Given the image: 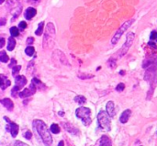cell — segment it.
<instances>
[{
    "label": "cell",
    "instance_id": "1",
    "mask_svg": "<svg viewBox=\"0 0 157 146\" xmlns=\"http://www.w3.org/2000/svg\"><path fill=\"white\" fill-rule=\"evenodd\" d=\"M33 128L37 131L38 134L40 136L42 142L46 146H52V134L49 132L46 124L41 120H34L33 121Z\"/></svg>",
    "mask_w": 157,
    "mask_h": 146
},
{
    "label": "cell",
    "instance_id": "2",
    "mask_svg": "<svg viewBox=\"0 0 157 146\" xmlns=\"http://www.w3.org/2000/svg\"><path fill=\"white\" fill-rule=\"evenodd\" d=\"M110 116L108 114L107 112L100 111L98 114V122L101 129L105 130L106 132H110L111 130V121Z\"/></svg>",
    "mask_w": 157,
    "mask_h": 146
},
{
    "label": "cell",
    "instance_id": "3",
    "mask_svg": "<svg viewBox=\"0 0 157 146\" xmlns=\"http://www.w3.org/2000/svg\"><path fill=\"white\" fill-rule=\"evenodd\" d=\"M75 114H76L77 118L81 119V121L83 122V123L86 126H88V125L91 124L92 119H91V111H90L89 108L79 107V108L76 109Z\"/></svg>",
    "mask_w": 157,
    "mask_h": 146
},
{
    "label": "cell",
    "instance_id": "4",
    "mask_svg": "<svg viewBox=\"0 0 157 146\" xmlns=\"http://www.w3.org/2000/svg\"><path fill=\"white\" fill-rule=\"evenodd\" d=\"M55 36V29H54V25L52 23H49L46 27L45 29V34H44V38H43V48H47V45H52L53 44V39Z\"/></svg>",
    "mask_w": 157,
    "mask_h": 146
},
{
    "label": "cell",
    "instance_id": "5",
    "mask_svg": "<svg viewBox=\"0 0 157 146\" xmlns=\"http://www.w3.org/2000/svg\"><path fill=\"white\" fill-rule=\"evenodd\" d=\"M134 37H135V34H134L133 32H130V33L127 34L126 42L124 43V45L122 46V48L120 49V51L116 54L118 59H121V58H122V57L127 53L128 49L131 48V46H132V42H133V40H134Z\"/></svg>",
    "mask_w": 157,
    "mask_h": 146
},
{
    "label": "cell",
    "instance_id": "6",
    "mask_svg": "<svg viewBox=\"0 0 157 146\" xmlns=\"http://www.w3.org/2000/svg\"><path fill=\"white\" fill-rule=\"evenodd\" d=\"M133 22H134L133 19H130V20H128L127 22H125V23L120 27V29H118V31L116 32V34L114 35V37H113L112 39H111L112 45H115V44L118 43V41L120 40L121 37V36L123 35V33L127 30V28H129V27L132 26V24Z\"/></svg>",
    "mask_w": 157,
    "mask_h": 146
},
{
    "label": "cell",
    "instance_id": "7",
    "mask_svg": "<svg viewBox=\"0 0 157 146\" xmlns=\"http://www.w3.org/2000/svg\"><path fill=\"white\" fill-rule=\"evenodd\" d=\"M4 120L5 121H6V123H7V125H6V130L11 134V135H12V137L13 138H15V137H17V133H18V125L17 124V123H13V122H11L7 117H4Z\"/></svg>",
    "mask_w": 157,
    "mask_h": 146
},
{
    "label": "cell",
    "instance_id": "8",
    "mask_svg": "<svg viewBox=\"0 0 157 146\" xmlns=\"http://www.w3.org/2000/svg\"><path fill=\"white\" fill-rule=\"evenodd\" d=\"M155 72H156V66H155V64H153L147 68V70H146L145 76H144V80L146 81H151L152 80L155 79Z\"/></svg>",
    "mask_w": 157,
    "mask_h": 146
},
{
    "label": "cell",
    "instance_id": "9",
    "mask_svg": "<svg viewBox=\"0 0 157 146\" xmlns=\"http://www.w3.org/2000/svg\"><path fill=\"white\" fill-rule=\"evenodd\" d=\"M15 83H16L15 86H17V87L20 90L22 87H24V86L26 85V83H27V79H26V77L23 76V75H18V76L15 77Z\"/></svg>",
    "mask_w": 157,
    "mask_h": 146
},
{
    "label": "cell",
    "instance_id": "10",
    "mask_svg": "<svg viewBox=\"0 0 157 146\" xmlns=\"http://www.w3.org/2000/svg\"><path fill=\"white\" fill-rule=\"evenodd\" d=\"M106 110L108 114L110 117H114L116 115V111H115V107H114V102L113 101H109L106 105Z\"/></svg>",
    "mask_w": 157,
    "mask_h": 146
},
{
    "label": "cell",
    "instance_id": "11",
    "mask_svg": "<svg viewBox=\"0 0 157 146\" xmlns=\"http://www.w3.org/2000/svg\"><path fill=\"white\" fill-rule=\"evenodd\" d=\"M131 114H132V111H131L130 109L125 110V111L122 112V114L121 115V117H120L121 123H126L129 121V118H130Z\"/></svg>",
    "mask_w": 157,
    "mask_h": 146
},
{
    "label": "cell",
    "instance_id": "12",
    "mask_svg": "<svg viewBox=\"0 0 157 146\" xmlns=\"http://www.w3.org/2000/svg\"><path fill=\"white\" fill-rule=\"evenodd\" d=\"M1 103H2V105H3L4 107H6L8 111H12L13 108H14V103H13V101H12L10 99H8V98H6V99L1 100Z\"/></svg>",
    "mask_w": 157,
    "mask_h": 146
},
{
    "label": "cell",
    "instance_id": "13",
    "mask_svg": "<svg viewBox=\"0 0 157 146\" xmlns=\"http://www.w3.org/2000/svg\"><path fill=\"white\" fill-rule=\"evenodd\" d=\"M37 14V10L33 7H29L26 11H25V18L26 19H31L35 15Z\"/></svg>",
    "mask_w": 157,
    "mask_h": 146
},
{
    "label": "cell",
    "instance_id": "14",
    "mask_svg": "<svg viewBox=\"0 0 157 146\" xmlns=\"http://www.w3.org/2000/svg\"><path fill=\"white\" fill-rule=\"evenodd\" d=\"M99 146H112L111 140L109 139V137L107 136V135H103V136L100 138Z\"/></svg>",
    "mask_w": 157,
    "mask_h": 146
},
{
    "label": "cell",
    "instance_id": "15",
    "mask_svg": "<svg viewBox=\"0 0 157 146\" xmlns=\"http://www.w3.org/2000/svg\"><path fill=\"white\" fill-rule=\"evenodd\" d=\"M63 126L64 127V129L69 132L70 134H78V130L76 128H75L73 125H71L70 123H63Z\"/></svg>",
    "mask_w": 157,
    "mask_h": 146
},
{
    "label": "cell",
    "instance_id": "16",
    "mask_svg": "<svg viewBox=\"0 0 157 146\" xmlns=\"http://www.w3.org/2000/svg\"><path fill=\"white\" fill-rule=\"evenodd\" d=\"M11 84L10 80L7 79V77H6L5 75H1V89L5 90L6 88H7L9 85Z\"/></svg>",
    "mask_w": 157,
    "mask_h": 146
},
{
    "label": "cell",
    "instance_id": "17",
    "mask_svg": "<svg viewBox=\"0 0 157 146\" xmlns=\"http://www.w3.org/2000/svg\"><path fill=\"white\" fill-rule=\"evenodd\" d=\"M34 93L32 92V91L29 88H26L22 91H19V93H18L20 98H27V97H29V96H31Z\"/></svg>",
    "mask_w": 157,
    "mask_h": 146
},
{
    "label": "cell",
    "instance_id": "18",
    "mask_svg": "<svg viewBox=\"0 0 157 146\" xmlns=\"http://www.w3.org/2000/svg\"><path fill=\"white\" fill-rule=\"evenodd\" d=\"M16 47V40L13 38V37H10L8 38V43H7V50L12 51Z\"/></svg>",
    "mask_w": 157,
    "mask_h": 146
},
{
    "label": "cell",
    "instance_id": "19",
    "mask_svg": "<svg viewBox=\"0 0 157 146\" xmlns=\"http://www.w3.org/2000/svg\"><path fill=\"white\" fill-rule=\"evenodd\" d=\"M75 101L78 104H84L86 101V99L83 95H77L75 97Z\"/></svg>",
    "mask_w": 157,
    "mask_h": 146
},
{
    "label": "cell",
    "instance_id": "20",
    "mask_svg": "<svg viewBox=\"0 0 157 146\" xmlns=\"http://www.w3.org/2000/svg\"><path fill=\"white\" fill-rule=\"evenodd\" d=\"M43 29H44V22H40L38 26V28L37 30L35 31V34L37 36H41L42 33H43Z\"/></svg>",
    "mask_w": 157,
    "mask_h": 146
},
{
    "label": "cell",
    "instance_id": "21",
    "mask_svg": "<svg viewBox=\"0 0 157 146\" xmlns=\"http://www.w3.org/2000/svg\"><path fill=\"white\" fill-rule=\"evenodd\" d=\"M0 60H1V62H4V63L7 62L9 60V57L7 56L6 51L1 50V52H0Z\"/></svg>",
    "mask_w": 157,
    "mask_h": 146
},
{
    "label": "cell",
    "instance_id": "22",
    "mask_svg": "<svg viewBox=\"0 0 157 146\" xmlns=\"http://www.w3.org/2000/svg\"><path fill=\"white\" fill-rule=\"evenodd\" d=\"M51 132L54 134H57L60 133V128H59V125L56 124V123H52V126H51Z\"/></svg>",
    "mask_w": 157,
    "mask_h": 146
},
{
    "label": "cell",
    "instance_id": "23",
    "mask_svg": "<svg viewBox=\"0 0 157 146\" xmlns=\"http://www.w3.org/2000/svg\"><path fill=\"white\" fill-rule=\"evenodd\" d=\"M34 52H35V48H34L33 47H31V46H29V47L26 48V49H25V53H26L28 56H29V57H31V56L34 54Z\"/></svg>",
    "mask_w": 157,
    "mask_h": 146
},
{
    "label": "cell",
    "instance_id": "24",
    "mask_svg": "<svg viewBox=\"0 0 157 146\" xmlns=\"http://www.w3.org/2000/svg\"><path fill=\"white\" fill-rule=\"evenodd\" d=\"M10 34H11V37H17L19 34V29L16 27H12L10 28Z\"/></svg>",
    "mask_w": 157,
    "mask_h": 146
},
{
    "label": "cell",
    "instance_id": "25",
    "mask_svg": "<svg viewBox=\"0 0 157 146\" xmlns=\"http://www.w3.org/2000/svg\"><path fill=\"white\" fill-rule=\"evenodd\" d=\"M20 69H21V67H20L19 65H17V66H15L14 68H12V75H13L14 77H17L18 71L20 70Z\"/></svg>",
    "mask_w": 157,
    "mask_h": 146
},
{
    "label": "cell",
    "instance_id": "26",
    "mask_svg": "<svg viewBox=\"0 0 157 146\" xmlns=\"http://www.w3.org/2000/svg\"><path fill=\"white\" fill-rule=\"evenodd\" d=\"M150 39L151 41H154V42H157V32L156 31H153L151 33V36H150Z\"/></svg>",
    "mask_w": 157,
    "mask_h": 146
},
{
    "label": "cell",
    "instance_id": "27",
    "mask_svg": "<svg viewBox=\"0 0 157 146\" xmlns=\"http://www.w3.org/2000/svg\"><path fill=\"white\" fill-rule=\"evenodd\" d=\"M124 89H125V85H124L123 83H120V84H118V86L116 87V91H120V92L123 91Z\"/></svg>",
    "mask_w": 157,
    "mask_h": 146
},
{
    "label": "cell",
    "instance_id": "28",
    "mask_svg": "<svg viewBox=\"0 0 157 146\" xmlns=\"http://www.w3.org/2000/svg\"><path fill=\"white\" fill-rule=\"evenodd\" d=\"M27 27V23L25 22V21H22V22H20L19 23V25H18V28H19V30H24L25 28Z\"/></svg>",
    "mask_w": 157,
    "mask_h": 146
},
{
    "label": "cell",
    "instance_id": "29",
    "mask_svg": "<svg viewBox=\"0 0 157 146\" xmlns=\"http://www.w3.org/2000/svg\"><path fill=\"white\" fill-rule=\"evenodd\" d=\"M24 137H25L26 139H28V140L31 139V137H32V134H31V132H29V131H27V132L24 134Z\"/></svg>",
    "mask_w": 157,
    "mask_h": 146
},
{
    "label": "cell",
    "instance_id": "30",
    "mask_svg": "<svg viewBox=\"0 0 157 146\" xmlns=\"http://www.w3.org/2000/svg\"><path fill=\"white\" fill-rule=\"evenodd\" d=\"M78 77H79V78H81L82 80H86V79H89V78H93L94 76H93V75H85V76H84L83 74H81V75H79Z\"/></svg>",
    "mask_w": 157,
    "mask_h": 146
},
{
    "label": "cell",
    "instance_id": "31",
    "mask_svg": "<svg viewBox=\"0 0 157 146\" xmlns=\"http://www.w3.org/2000/svg\"><path fill=\"white\" fill-rule=\"evenodd\" d=\"M14 146H28L26 144L20 142V141H16L15 144H14Z\"/></svg>",
    "mask_w": 157,
    "mask_h": 146
},
{
    "label": "cell",
    "instance_id": "32",
    "mask_svg": "<svg viewBox=\"0 0 157 146\" xmlns=\"http://www.w3.org/2000/svg\"><path fill=\"white\" fill-rule=\"evenodd\" d=\"M33 42H34V38H33L32 37H29L27 39V44H29V45H31Z\"/></svg>",
    "mask_w": 157,
    "mask_h": 146
},
{
    "label": "cell",
    "instance_id": "33",
    "mask_svg": "<svg viewBox=\"0 0 157 146\" xmlns=\"http://www.w3.org/2000/svg\"><path fill=\"white\" fill-rule=\"evenodd\" d=\"M16 63H17V60H16L15 59H11V62H10V64H9V68H14V67H15L14 65H15Z\"/></svg>",
    "mask_w": 157,
    "mask_h": 146
},
{
    "label": "cell",
    "instance_id": "34",
    "mask_svg": "<svg viewBox=\"0 0 157 146\" xmlns=\"http://www.w3.org/2000/svg\"><path fill=\"white\" fill-rule=\"evenodd\" d=\"M148 45H149L150 47H152L153 48L157 49V46H156V44H155V42H152V41H150V42L148 43Z\"/></svg>",
    "mask_w": 157,
    "mask_h": 146
},
{
    "label": "cell",
    "instance_id": "35",
    "mask_svg": "<svg viewBox=\"0 0 157 146\" xmlns=\"http://www.w3.org/2000/svg\"><path fill=\"white\" fill-rule=\"evenodd\" d=\"M4 46H5V38H3V37H2V38H1V44H0V48H2Z\"/></svg>",
    "mask_w": 157,
    "mask_h": 146
},
{
    "label": "cell",
    "instance_id": "36",
    "mask_svg": "<svg viewBox=\"0 0 157 146\" xmlns=\"http://www.w3.org/2000/svg\"><path fill=\"white\" fill-rule=\"evenodd\" d=\"M58 146H64V143H63V141H61V142L58 144Z\"/></svg>",
    "mask_w": 157,
    "mask_h": 146
},
{
    "label": "cell",
    "instance_id": "37",
    "mask_svg": "<svg viewBox=\"0 0 157 146\" xmlns=\"http://www.w3.org/2000/svg\"><path fill=\"white\" fill-rule=\"evenodd\" d=\"M5 24V18H1V26Z\"/></svg>",
    "mask_w": 157,
    "mask_h": 146
},
{
    "label": "cell",
    "instance_id": "38",
    "mask_svg": "<svg viewBox=\"0 0 157 146\" xmlns=\"http://www.w3.org/2000/svg\"><path fill=\"white\" fill-rule=\"evenodd\" d=\"M4 1H5V0H1V1H0V4H3V3H4Z\"/></svg>",
    "mask_w": 157,
    "mask_h": 146
}]
</instances>
